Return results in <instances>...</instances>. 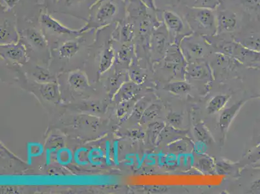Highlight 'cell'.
Listing matches in <instances>:
<instances>
[{"instance_id":"28","label":"cell","mask_w":260,"mask_h":194,"mask_svg":"<svg viewBox=\"0 0 260 194\" xmlns=\"http://www.w3.org/2000/svg\"><path fill=\"white\" fill-rule=\"evenodd\" d=\"M167 121L172 126L179 127L183 122V117L181 114L176 112L169 113L167 117Z\"/></svg>"},{"instance_id":"22","label":"cell","mask_w":260,"mask_h":194,"mask_svg":"<svg viewBox=\"0 0 260 194\" xmlns=\"http://www.w3.org/2000/svg\"><path fill=\"white\" fill-rule=\"evenodd\" d=\"M241 164L245 166L260 164V144L250 149L243 157Z\"/></svg>"},{"instance_id":"34","label":"cell","mask_w":260,"mask_h":194,"mask_svg":"<svg viewBox=\"0 0 260 194\" xmlns=\"http://www.w3.org/2000/svg\"><path fill=\"white\" fill-rule=\"evenodd\" d=\"M132 79H133L135 83H141L142 80L143 79V76H142L139 72H137V71H134L132 73Z\"/></svg>"},{"instance_id":"31","label":"cell","mask_w":260,"mask_h":194,"mask_svg":"<svg viewBox=\"0 0 260 194\" xmlns=\"http://www.w3.org/2000/svg\"><path fill=\"white\" fill-rule=\"evenodd\" d=\"M249 192L252 193H260V172L257 176L251 181L249 186Z\"/></svg>"},{"instance_id":"23","label":"cell","mask_w":260,"mask_h":194,"mask_svg":"<svg viewBox=\"0 0 260 194\" xmlns=\"http://www.w3.org/2000/svg\"><path fill=\"white\" fill-rule=\"evenodd\" d=\"M136 89V86L134 83H127V84H124L120 88L119 93L117 94L118 99L120 102L129 101V99L133 98Z\"/></svg>"},{"instance_id":"24","label":"cell","mask_w":260,"mask_h":194,"mask_svg":"<svg viewBox=\"0 0 260 194\" xmlns=\"http://www.w3.org/2000/svg\"><path fill=\"white\" fill-rule=\"evenodd\" d=\"M161 111V107L159 105L153 104V105L148 106L146 108L145 112H144L143 115L141 118V122L143 124H145L150 120L154 119L159 115Z\"/></svg>"},{"instance_id":"5","label":"cell","mask_w":260,"mask_h":194,"mask_svg":"<svg viewBox=\"0 0 260 194\" xmlns=\"http://www.w3.org/2000/svg\"><path fill=\"white\" fill-rule=\"evenodd\" d=\"M162 19L167 30L171 33L172 36L179 37L185 33L186 25L184 24V20L175 12L164 11Z\"/></svg>"},{"instance_id":"8","label":"cell","mask_w":260,"mask_h":194,"mask_svg":"<svg viewBox=\"0 0 260 194\" xmlns=\"http://www.w3.org/2000/svg\"><path fill=\"white\" fill-rule=\"evenodd\" d=\"M40 22L47 29L51 30L54 33H57L59 35H76L79 31L75 30L69 29L61 24L58 21L55 20L48 14H42L40 17Z\"/></svg>"},{"instance_id":"26","label":"cell","mask_w":260,"mask_h":194,"mask_svg":"<svg viewBox=\"0 0 260 194\" xmlns=\"http://www.w3.org/2000/svg\"><path fill=\"white\" fill-rule=\"evenodd\" d=\"M168 148L172 152L176 153H184L187 152L189 149V144L187 141L183 139H177L173 143L169 144Z\"/></svg>"},{"instance_id":"1","label":"cell","mask_w":260,"mask_h":194,"mask_svg":"<svg viewBox=\"0 0 260 194\" xmlns=\"http://www.w3.org/2000/svg\"><path fill=\"white\" fill-rule=\"evenodd\" d=\"M185 17L189 27L196 34L205 37L216 35V12L215 11L188 8Z\"/></svg>"},{"instance_id":"6","label":"cell","mask_w":260,"mask_h":194,"mask_svg":"<svg viewBox=\"0 0 260 194\" xmlns=\"http://www.w3.org/2000/svg\"><path fill=\"white\" fill-rule=\"evenodd\" d=\"M247 102L246 99L236 102L234 105L228 108L224 109L219 116V129L223 136L228 132L229 127H230L231 123L235 120L236 115L240 112V109Z\"/></svg>"},{"instance_id":"16","label":"cell","mask_w":260,"mask_h":194,"mask_svg":"<svg viewBox=\"0 0 260 194\" xmlns=\"http://www.w3.org/2000/svg\"><path fill=\"white\" fill-rule=\"evenodd\" d=\"M25 37L32 46L39 49H44L47 46V42L44 35L35 29H27L25 31Z\"/></svg>"},{"instance_id":"9","label":"cell","mask_w":260,"mask_h":194,"mask_svg":"<svg viewBox=\"0 0 260 194\" xmlns=\"http://www.w3.org/2000/svg\"><path fill=\"white\" fill-rule=\"evenodd\" d=\"M234 40L250 50L260 53V34L250 32L239 33L234 37Z\"/></svg>"},{"instance_id":"11","label":"cell","mask_w":260,"mask_h":194,"mask_svg":"<svg viewBox=\"0 0 260 194\" xmlns=\"http://www.w3.org/2000/svg\"><path fill=\"white\" fill-rule=\"evenodd\" d=\"M18 33L15 27L8 20L1 23V44L17 43Z\"/></svg>"},{"instance_id":"36","label":"cell","mask_w":260,"mask_h":194,"mask_svg":"<svg viewBox=\"0 0 260 194\" xmlns=\"http://www.w3.org/2000/svg\"><path fill=\"white\" fill-rule=\"evenodd\" d=\"M3 1L6 3L7 6L11 8H13V7L18 3L19 0H3Z\"/></svg>"},{"instance_id":"29","label":"cell","mask_w":260,"mask_h":194,"mask_svg":"<svg viewBox=\"0 0 260 194\" xmlns=\"http://www.w3.org/2000/svg\"><path fill=\"white\" fill-rule=\"evenodd\" d=\"M165 127L164 123L162 122H155L153 123L150 126V134L152 137L153 141L156 140L157 139L158 136H159L160 132L162 131Z\"/></svg>"},{"instance_id":"38","label":"cell","mask_w":260,"mask_h":194,"mask_svg":"<svg viewBox=\"0 0 260 194\" xmlns=\"http://www.w3.org/2000/svg\"><path fill=\"white\" fill-rule=\"evenodd\" d=\"M260 144V132L258 135H257V136L256 137V139H255L254 140V146L257 145V144Z\"/></svg>"},{"instance_id":"7","label":"cell","mask_w":260,"mask_h":194,"mask_svg":"<svg viewBox=\"0 0 260 194\" xmlns=\"http://www.w3.org/2000/svg\"><path fill=\"white\" fill-rule=\"evenodd\" d=\"M1 55L15 62L23 63L27 61L25 47L20 43L1 45Z\"/></svg>"},{"instance_id":"37","label":"cell","mask_w":260,"mask_h":194,"mask_svg":"<svg viewBox=\"0 0 260 194\" xmlns=\"http://www.w3.org/2000/svg\"><path fill=\"white\" fill-rule=\"evenodd\" d=\"M84 1V0H65L66 4L68 5H72L73 4L79 3V2H81Z\"/></svg>"},{"instance_id":"25","label":"cell","mask_w":260,"mask_h":194,"mask_svg":"<svg viewBox=\"0 0 260 194\" xmlns=\"http://www.w3.org/2000/svg\"><path fill=\"white\" fill-rule=\"evenodd\" d=\"M198 169L201 172L210 174L216 169V165L214 164V160L209 156H203L198 160L197 163Z\"/></svg>"},{"instance_id":"12","label":"cell","mask_w":260,"mask_h":194,"mask_svg":"<svg viewBox=\"0 0 260 194\" xmlns=\"http://www.w3.org/2000/svg\"><path fill=\"white\" fill-rule=\"evenodd\" d=\"M42 96L47 101L57 102L60 99V91L56 83L49 82L44 83L40 88Z\"/></svg>"},{"instance_id":"14","label":"cell","mask_w":260,"mask_h":194,"mask_svg":"<svg viewBox=\"0 0 260 194\" xmlns=\"http://www.w3.org/2000/svg\"><path fill=\"white\" fill-rule=\"evenodd\" d=\"M68 82L73 88L82 90L89 87L87 76L80 71H76L70 73L68 77Z\"/></svg>"},{"instance_id":"18","label":"cell","mask_w":260,"mask_h":194,"mask_svg":"<svg viewBox=\"0 0 260 194\" xmlns=\"http://www.w3.org/2000/svg\"><path fill=\"white\" fill-rule=\"evenodd\" d=\"M80 50V45L77 42L68 41L59 47L58 54L62 58H70L74 56Z\"/></svg>"},{"instance_id":"13","label":"cell","mask_w":260,"mask_h":194,"mask_svg":"<svg viewBox=\"0 0 260 194\" xmlns=\"http://www.w3.org/2000/svg\"><path fill=\"white\" fill-rule=\"evenodd\" d=\"M231 96L228 94H218L210 101L207 110L209 115L220 112L228 104Z\"/></svg>"},{"instance_id":"4","label":"cell","mask_w":260,"mask_h":194,"mask_svg":"<svg viewBox=\"0 0 260 194\" xmlns=\"http://www.w3.org/2000/svg\"><path fill=\"white\" fill-rule=\"evenodd\" d=\"M216 35L235 33L238 30L240 24L237 15L231 10L216 12Z\"/></svg>"},{"instance_id":"2","label":"cell","mask_w":260,"mask_h":194,"mask_svg":"<svg viewBox=\"0 0 260 194\" xmlns=\"http://www.w3.org/2000/svg\"><path fill=\"white\" fill-rule=\"evenodd\" d=\"M219 48L224 54L240 61V62L253 64L260 63V53L246 48L234 40L232 42H221Z\"/></svg>"},{"instance_id":"3","label":"cell","mask_w":260,"mask_h":194,"mask_svg":"<svg viewBox=\"0 0 260 194\" xmlns=\"http://www.w3.org/2000/svg\"><path fill=\"white\" fill-rule=\"evenodd\" d=\"M209 42L207 38L202 35L189 34L181 40L182 49L191 57L202 58L207 53Z\"/></svg>"},{"instance_id":"20","label":"cell","mask_w":260,"mask_h":194,"mask_svg":"<svg viewBox=\"0 0 260 194\" xmlns=\"http://www.w3.org/2000/svg\"><path fill=\"white\" fill-rule=\"evenodd\" d=\"M191 86L185 82L177 81L169 83L165 86L164 89L170 93L178 94L188 93L191 90Z\"/></svg>"},{"instance_id":"35","label":"cell","mask_w":260,"mask_h":194,"mask_svg":"<svg viewBox=\"0 0 260 194\" xmlns=\"http://www.w3.org/2000/svg\"><path fill=\"white\" fill-rule=\"evenodd\" d=\"M130 51L128 49H122L121 51H120V54L119 55V58L120 60H126L127 58H128L129 53Z\"/></svg>"},{"instance_id":"17","label":"cell","mask_w":260,"mask_h":194,"mask_svg":"<svg viewBox=\"0 0 260 194\" xmlns=\"http://www.w3.org/2000/svg\"><path fill=\"white\" fill-rule=\"evenodd\" d=\"M115 53L111 47H107L104 51L101 56L100 63L99 66V74H103L104 73L110 70L115 60Z\"/></svg>"},{"instance_id":"15","label":"cell","mask_w":260,"mask_h":194,"mask_svg":"<svg viewBox=\"0 0 260 194\" xmlns=\"http://www.w3.org/2000/svg\"><path fill=\"white\" fill-rule=\"evenodd\" d=\"M182 2L189 8L208 9L214 11L220 4L219 0H182Z\"/></svg>"},{"instance_id":"30","label":"cell","mask_w":260,"mask_h":194,"mask_svg":"<svg viewBox=\"0 0 260 194\" xmlns=\"http://www.w3.org/2000/svg\"><path fill=\"white\" fill-rule=\"evenodd\" d=\"M240 2L246 8L253 10H260V0H240Z\"/></svg>"},{"instance_id":"27","label":"cell","mask_w":260,"mask_h":194,"mask_svg":"<svg viewBox=\"0 0 260 194\" xmlns=\"http://www.w3.org/2000/svg\"><path fill=\"white\" fill-rule=\"evenodd\" d=\"M120 35H121L122 39L124 42L132 41L134 35V25L131 24V23H126V24H125L122 27Z\"/></svg>"},{"instance_id":"33","label":"cell","mask_w":260,"mask_h":194,"mask_svg":"<svg viewBox=\"0 0 260 194\" xmlns=\"http://www.w3.org/2000/svg\"><path fill=\"white\" fill-rule=\"evenodd\" d=\"M231 166L226 163L221 162L216 165V170L218 174H225L231 171Z\"/></svg>"},{"instance_id":"10","label":"cell","mask_w":260,"mask_h":194,"mask_svg":"<svg viewBox=\"0 0 260 194\" xmlns=\"http://www.w3.org/2000/svg\"><path fill=\"white\" fill-rule=\"evenodd\" d=\"M118 8L117 5L112 1L105 2L99 7L96 11L95 20L99 23H105L110 20L117 14Z\"/></svg>"},{"instance_id":"32","label":"cell","mask_w":260,"mask_h":194,"mask_svg":"<svg viewBox=\"0 0 260 194\" xmlns=\"http://www.w3.org/2000/svg\"><path fill=\"white\" fill-rule=\"evenodd\" d=\"M63 144V139L59 137L54 136L49 139L47 143V147L50 149H56L61 147Z\"/></svg>"},{"instance_id":"21","label":"cell","mask_w":260,"mask_h":194,"mask_svg":"<svg viewBox=\"0 0 260 194\" xmlns=\"http://www.w3.org/2000/svg\"><path fill=\"white\" fill-rule=\"evenodd\" d=\"M193 134L196 139L203 143H210L212 141L209 130L203 122H198L193 127Z\"/></svg>"},{"instance_id":"39","label":"cell","mask_w":260,"mask_h":194,"mask_svg":"<svg viewBox=\"0 0 260 194\" xmlns=\"http://www.w3.org/2000/svg\"><path fill=\"white\" fill-rule=\"evenodd\" d=\"M259 93H260V91H259Z\"/></svg>"},{"instance_id":"19","label":"cell","mask_w":260,"mask_h":194,"mask_svg":"<svg viewBox=\"0 0 260 194\" xmlns=\"http://www.w3.org/2000/svg\"><path fill=\"white\" fill-rule=\"evenodd\" d=\"M188 74L193 79H205L209 77L210 71L206 65L200 63H191L188 68Z\"/></svg>"}]
</instances>
